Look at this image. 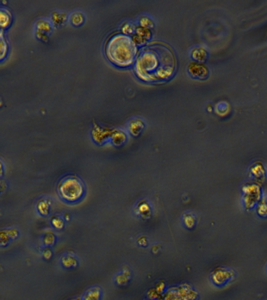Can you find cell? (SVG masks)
Instances as JSON below:
<instances>
[{"label": "cell", "instance_id": "9c48e42d", "mask_svg": "<svg viewBox=\"0 0 267 300\" xmlns=\"http://www.w3.org/2000/svg\"><path fill=\"white\" fill-rule=\"evenodd\" d=\"M113 130L106 127L95 124L92 129V137L98 144H103L105 142L110 140Z\"/></svg>", "mask_w": 267, "mask_h": 300}, {"label": "cell", "instance_id": "2e32d148", "mask_svg": "<svg viewBox=\"0 0 267 300\" xmlns=\"http://www.w3.org/2000/svg\"><path fill=\"white\" fill-rule=\"evenodd\" d=\"M69 20L74 27H80L85 22V16L81 11H74L69 16Z\"/></svg>", "mask_w": 267, "mask_h": 300}, {"label": "cell", "instance_id": "7402d4cb", "mask_svg": "<svg viewBox=\"0 0 267 300\" xmlns=\"http://www.w3.org/2000/svg\"><path fill=\"white\" fill-rule=\"evenodd\" d=\"M8 47L2 29L0 28V61L2 60L7 54Z\"/></svg>", "mask_w": 267, "mask_h": 300}, {"label": "cell", "instance_id": "d6986e66", "mask_svg": "<svg viewBox=\"0 0 267 300\" xmlns=\"http://www.w3.org/2000/svg\"><path fill=\"white\" fill-rule=\"evenodd\" d=\"M12 22V16L9 11L6 10L0 9V28H5L9 27Z\"/></svg>", "mask_w": 267, "mask_h": 300}, {"label": "cell", "instance_id": "8fae6325", "mask_svg": "<svg viewBox=\"0 0 267 300\" xmlns=\"http://www.w3.org/2000/svg\"><path fill=\"white\" fill-rule=\"evenodd\" d=\"M191 56L193 60L205 62L209 58L208 50L201 46L195 47L191 51Z\"/></svg>", "mask_w": 267, "mask_h": 300}, {"label": "cell", "instance_id": "6da1fadb", "mask_svg": "<svg viewBox=\"0 0 267 300\" xmlns=\"http://www.w3.org/2000/svg\"><path fill=\"white\" fill-rule=\"evenodd\" d=\"M144 48L135 61V70L141 80L147 82H163L174 74L175 60L169 48L160 46Z\"/></svg>", "mask_w": 267, "mask_h": 300}, {"label": "cell", "instance_id": "5bb4252c", "mask_svg": "<svg viewBox=\"0 0 267 300\" xmlns=\"http://www.w3.org/2000/svg\"><path fill=\"white\" fill-rule=\"evenodd\" d=\"M110 140H111L113 145H122L127 140V134L124 130L116 129V130H113V132H112Z\"/></svg>", "mask_w": 267, "mask_h": 300}, {"label": "cell", "instance_id": "44dd1931", "mask_svg": "<svg viewBox=\"0 0 267 300\" xmlns=\"http://www.w3.org/2000/svg\"><path fill=\"white\" fill-rule=\"evenodd\" d=\"M62 264L64 268H70L77 266V260L75 256L70 254H66L61 258Z\"/></svg>", "mask_w": 267, "mask_h": 300}, {"label": "cell", "instance_id": "3957f363", "mask_svg": "<svg viewBox=\"0 0 267 300\" xmlns=\"http://www.w3.org/2000/svg\"><path fill=\"white\" fill-rule=\"evenodd\" d=\"M57 190L59 196L66 202H77L84 196V183L76 175H66L59 180Z\"/></svg>", "mask_w": 267, "mask_h": 300}, {"label": "cell", "instance_id": "d4e9b609", "mask_svg": "<svg viewBox=\"0 0 267 300\" xmlns=\"http://www.w3.org/2000/svg\"><path fill=\"white\" fill-rule=\"evenodd\" d=\"M135 28H136V25L134 24L131 23V22H125L121 25L120 29H121L123 34L132 36L135 33Z\"/></svg>", "mask_w": 267, "mask_h": 300}, {"label": "cell", "instance_id": "7c38bea8", "mask_svg": "<svg viewBox=\"0 0 267 300\" xmlns=\"http://www.w3.org/2000/svg\"><path fill=\"white\" fill-rule=\"evenodd\" d=\"M69 20L68 15L66 12H59V11H54L51 14V23L52 26L55 27H60L63 26L66 22Z\"/></svg>", "mask_w": 267, "mask_h": 300}, {"label": "cell", "instance_id": "d6a6232c", "mask_svg": "<svg viewBox=\"0 0 267 300\" xmlns=\"http://www.w3.org/2000/svg\"><path fill=\"white\" fill-rule=\"evenodd\" d=\"M213 110H214L213 106H212L211 104H209V105L207 106V110H208L209 112H212V111H213Z\"/></svg>", "mask_w": 267, "mask_h": 300}, {"label": "cell", "instance_id": "4fadbf2b", "mask_svg": "<svg viewBox=\"0 0 267 300\" xmlns=\"http://www.w3.org/2000/svg\"><path fill=\"white\" fill-rule=\"evenodd\" d=\"M214 111H215L216 114L218 116L225 118L230 114V112L232 111V106L229 102H227L225 100H222L216 104L214 106Z\"/></svg>", "mask_w": 267, "mask_h": 300}, {"label": "cell", "instance_id": "5b68a950", "mask_svg": "<svg viewBox=\"0 0 267 300\" xmlns=\"http://www.w3.org/2000/svg\"><path fill=\"white\" fill-rule=\"evenodd\" d=\"M236 276L235 270L230 268L219 266L213 270L211 273V280L215 286L222 287L233 280Z\"/></svg>", "mask_w": 267, "mask_h": 300}, {"label": "cell", "instance_id": "e0dca14e", "mask_svg": "<svg viewBox=\"0 0 267 300\" xmlns=\"http://www.w3.org/2000/svg\"><path fill=\"white\" fill-rule=\"evenodd\" d=\"M256 210L260 218H267V193L260 198L256 206Z\"/></svg>", "mask_w": 267, "mask_h": 300}, {"label": "cell", "instance_id": "603a6c76", "mask_svg": "<svg viewBox=\"0 0 267 300\" xmlns=\"http://www.w3.org/2000/svg\"><path fill=\"white\" fill-rule=\"evenodd\" d=\"M138 25L151 29L154 27L155 24L150 16H147V15H142L138 18Z\"/></svg>", "mask_w": 267, "mask_h": 300}, {"label": "cell", "instance_id": "7a4b0ae2", "mask_svg": "<svg viewBox=\"0 0 267 300\" xmlns=\"http://www.w3.org/2000/svg\"><path fill=\"white\" fill-rule=\"evenodd\" d=\"M105 54L115 66L128 68L135 62L137 46L129 36L123 33L114 34L106 42Z\"/></svg>", "mask_w": 267, "mask_h": 300}, {"label": "cell", "instance_id": "ba28073f", "mask_svg": "<svg viewBox=\"0 0 267 300\" xmlns=\"http://www.w3.org/2000/svg\"><path fill=\"white\" fill-rule=\"evenodd\" d=\"M250 174L251 175L254 182L260 184L264 183L267 177V172L264 164L261 161H256L253 162L250 168Z\"/></svg>", "mask_w": 267, "mask_h": 300}, {"label": "cell", "instance_id": "484cf974", "mask_svg": "<svg viewBox=\"0 0 267 300\" xmlns=\"http://www.w3.org/2000/svg\"><path fill=\"white\" fill-rule=\"evenodd\" d=\"M184 223L185 226L189 228H192L196 223V219L192 214H186L184 216Z\"/></svg>", "mask_w": 267, "mask_h": 300}, {"label": "cell", "instance_id": "277c9868", "mask_svg": "<svg viewBox=\"0 0 267 300\" xmlns=\"http://www.w3.org/2000/svg\"><path fill=\"white\" fill-rule=\"evenodd\" d=\"M242 200L243 205L246 210H251L258 204L261 197L263 196L262 188L258 183H245L242 188Z\"/></svg>", "mask_w": 267, "mask_h": 300}, {"label": "cell", "instance_id": "83f0119b", "mask_svg": "<svg viewBox=\"0 0 267 300\" xmlns=\"http://www.w3.org/2000/svg\"><path fill=\"white\" fill-rule=\"evenodd\" d=\"M55 240H56V237L51 232L46 233L43 238V242L45 246L53 245Z\"/></svg>", "mask_w": 267, "mask_h": 300}, {"label": "cell", "instance_id": "1f68e13d", "mask_svg": "<svg viewBox=\"0 0 267 300\" xmlns=\"http://www.w3.org/2000/svg\"><path fill=\"white\" fill-rule=\"evenodd\" d=\"M4 168L3 164H2V161L0 160V176H2L3 174Z\"/></svg>", "mask_w": 267, "mask_h": 300}, {"label": "cell", "instance_id": "4316f807", "mask_svg": "<svg viewBox=\"0 0 267 300\" xmlns=\"http://www.w3.org/2000/svg\"><path fill=\"white\" fill-rule=\"evenodd\" d=\"M51 224H52V226L56 229L63 228V226H64V222H63V219L60 216H56L52 218Z\"/></svg>", "mask_w": 267, "mask_h": 300}, {"label": "cell", "instance_id": "9a60e30c", "mask_svg": "<svg viewBox=\"0 0 267 300\" xmlns=\"http://www.w3.org/2000/svg\"><path fill=\"white\" fill-rule=\"evenodd\" d=\"M17 236V230L16 229L0 230V246H5L9 243L10 240H13Z\"/></svg>", "mask_w": 267, "mask_h": 300}, {"label": "cell", "instance_id": "ac0fdd59", "mask_svg": "<svg viewBox=\"0 0 267 300\" xmlns=\"http://www.w3.org/2000/svg\"><path fill=\"white\" fill-rule=\"evenodd\" d=\"M36 30L41 32L50 34L52 30V24L50 20L46 19H39L35 24Z\"/></svg>", "mask_w": 267, "mask_h": 300}, {"label": "cell", "instance_id": "30bf717a", "mask_svg": "<svg viewBox=\"0 0 267 300\" xmlns=\"http://www.w3.org/2000/svg\"><path fill=\"white\" fill-rule=\"evenodd\" d=\"M145 128V122L141 118H133L127 124L128 132L133 136H138Z\"/></svg>", "mask_w": 267, "mask_h": 300}, {"label": "cell", "instance_id": "836d02e7", "mask_svg": "<svg viewBox=\"0 0 267 300\" xmlns=\"http://www.w3.org/2000/svg\"><path fill=\"white\" fill-rule=\"evenodd\" d=\"M2 186H1V182H0V188H2Z\"/></svg>", "mask_w": 267, "mask_h": 300}, {"label": "cell", "instance_id": "cb8c5ba5", "mask_svg": "<svg viewBox=\"0 0 267 300\" xmlns=\"http://www.w3.org/2000/svg\"><path fill=\"white\" fill-rule=\"evenodd\" d=\"M101 296V290L99 287L90 288L85 293L84 298L85 300H98Z\"/></svg>", "mask_w": 267, "mask_h": 300}, {"label": "cell", "instance_id": "f546056e", "mask_svg": "<svg viewBox=\"0 0 267 300\" xmlns=\"http://www.w3.org/2000/svg\"><path fill=\"white\" fill-rule=\"evenodd\" d=\"M143 206L144 208H142V204L139 206V212H141L142 214H147V212H149V206L148 205L147 202H144Z\"/></svg>", "mask_w": 267, "mask_h": 300}, {"label": "cell", "instance_id": "4dcf8cb0", "mask_svg": "<svg viewBox=\"0 0 267 300\" xmlns=\"http://www.w3.org/2000/svg\"><path fill=\"white\" fill-rule=\"evenodd\" d=\"M43 256L45 259H49L52 256V251H51L50 248H45L43 251Z\"/></svg>", "mask_w": 267, "mask_h": 300}, {"label": "cell", "instance_id": "8992f818", "mask_svg": "<svg viewBox=\"0 0 267 300\" xmlns=\"http://www.w3.org/2000/svg\"><path fill=\"white\" fill-rule=\"evenodd\" d=\"M187 70L190 77L197 80H206L210 76L209 68L203 62L192 61L188 65Z\"/></svg>", "mask_w": 267, "mask_h": 300}, {"label": "cell", "instance_id": "52a82bcc", "mask_svg": "<svg viewBox=\"0 0 267 300\" xmlns=\"http://www.w3.org/2000/svg\"><path fill=\"white\" fill-rule=\"evenodd\" d=\"M151 37H152V32L150 28L142 27L138 24L135 28V33L131 36V38L136 46H140L146 44L149 40H150Z\"/></svg>", "mask_w": 267, "mask_h": 300}, {"label": "cell", "instance_id": "f1b7e54d", "mask_svg": "<svg viewBox=\"0 0 267 300\" xmlns=\"http://www.w3.org/2000/svg\"><path fill=\"white\" fill-rule=\"evenodd\" d=\"M36 37L38 38V40L43 42H47L48 40V34L41 32H38V30H36Z\"/></svg>", "mask_w": 267, "mask_h": 300}, {"label": "cell", "instance_id": "ffe728a7", "mask_svg": "<svg viewBox=\"0 0 267 300\" xmlns=\"http://www.w3.org/2000/svg\"><path fill=\"white\" fill-rule=\"evenodd\" d=\"M37 210L38 212L42 216H46L50 211V204L48 200L41 198L37 202Z\"/></svg>", "mask_w": 267, "mask_h": 300}]
</instances>
